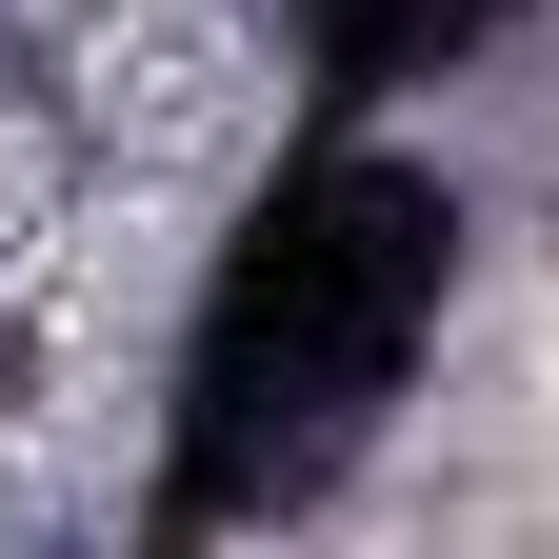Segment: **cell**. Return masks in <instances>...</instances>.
<instances>
[{"label": "cell", "mask_w": 559, "mask_h": 559, "mask_svg": "<svg viewBox=\"0 0 559 559\" xmlns=\"http://www.w3.org/2000/svg\"><path fill=\"white\" fill-rule=\"evenodd\" d=\"M440 300H460V200L419 160H300L260 200V240L221 260V300H200V380H180L200 520L320 500V479L400 419Z\"/></svg>", "instance_id": "6da1fadb"}]
</instances>
